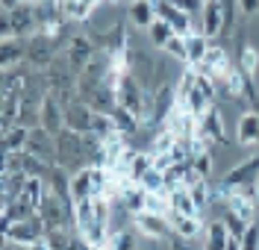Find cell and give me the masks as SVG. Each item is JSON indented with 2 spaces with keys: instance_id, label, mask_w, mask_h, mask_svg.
Instances as JSON below:
<instances>
[{
  "instance_id": "ac0fdd59",
  "label": "cell",
  "mask_w": 259,
  "mask_h": 250,
  "mask_svg": "<svg viewBox=\"0 0 259 250\" xmlns=\"http://www.w3.org/2000/svg\"><path fill=\"white\" fill-rule=\"evenodd\" d=\"M168 206H171L174 212H183V215H200V209H197V203H194L189 185L171 188V191H168Z\"/></svg>"
},
{
  "instance_id": "4316f807",
  "label": "cell",
  "mask_w": 259,
  "mask_h": 250,
  "mask_svg": "<svg viewBox=\"0 0 259 250\" xmlns=\"http://www.w3.org/2000/svg\"><path fill=\"white\" fill-rule=\"evenodd\" d=\"M3 212L9 215V221H24V218L35 215L38 209H35L27 197H15V200H9V203H6V209H3Z\"/></svg>"
},
{
  "instance_id": "7a4b0ae2",
  "label": "cell",
  "mask_w": 259,
  "mask_h": 250,
  "mask_svg": "<svg viewBox=\"0 0 259 250\" xmlns=\"http://www.w3.org/2000/svg\"><path fill=\"white\" fill-rule=\"evenodd\" d=\"M115 97H118V106H124V109H130V112H136V115L142 118L145 100H147V88L139 83L130 71H124L121 80H118V85H115Z\"/></svg>"
},
{
  "instance_id": "f546056e",
  "label": "cell",
  "mask_w": 259,
  "mask_h": 250,
  "mask_svg": "<svg viewBox=\"0 0 259 250\" xmlns=\"http://www.w3.org/2000/svg\"><path fill=\"white\" fill-rule=\"evenodd\" d=\"M27 135H30V127H24V124H12L9 130H6V144L12 150H24L27 147Z\"/></svg>"
},
{
  "instance_id": "7c38bea8",
  "label": "cell",
  "mask_w": 259,
  "mask_h": 250,
  "mask_svg": "<svg viewBox=\"0 0 259 250\" xmlns=\"http://www.w3.org/2000/svg\"><path fill=\"white\" fill-rule=\"evenodd\" d=\"M256 177H259V156H250V159H239L236 165L227 171V177L221 183L227 188H236V185H242V183H253Z\"/></svg>"
},
{
  "instance_id": "f1b7e54d",
  "label": "cell",
  "mask_w": 259,
  "mask_h": 250,
  "mask_svg": "<svg viewBox=\"0 0 259 250\" xmlns=\"http://www.w3.org/2000/svg\"><path fill=\"white\" fill-rule=\"evenodd\" d=\"M162 53H168L171 59H180V62H186L189 65V50H186V35H171L168 41H165V47H162Z\"/></svg>"
},
{
  "instance_id": "cb8c5ba5",
  "label": "cell",
  "mask_w": 259,
  "mask_h": 250,
  "mask_svg": "<svg viewBox=\"0 0 259 250\" xmlns=\"http://www.w3.org/2000/svg\"><path fill=\"white\" fill-rule=\"evenodd\" d=\"M239 68H242L244 74H250V77H256L259 80V47L256 44H242L239 47Z\"/></svg>"
},
{
  "instance_id": "d6986e66",
  "label": "cell",
  "mask_w": 259,
  "mask_h": 250,
  "mask_svg": "<svg viewBox=\"0 0 259 250\" xmlns=\"http://www.w3.org/2000/svg\"><path fill=\"white\" fill-rule=\"evenodd\" d=\"M95 112H115V106H118V97H115V88L112 85H106V83H100L89 94V100H85Z\"/></svg>"
},
{
  "instance_id": "e575fe53",
  "label": "cell",
  "mask_w": 259,
  "mask_h": 250,
  "mask_svg": "<svg viewBox=\"0 0 259 250\" xmlns=\"http://www.w3.org/2000/svg\"><path fill=\"white\" fill-rule=\"evenodd\" d=\"M6 130H9V124H6V118H3V112H0V135H6Z\"/></svg>"
},
{
  "instance_id": "277c9868",
  "label": "cell",
  "mask_w": 259,
  "mask_h": 250,
  "mask_svg": "<svg viewBox=\"0 0 259 250\" xmlns=\"http://www.w3.org/2000/svg\"><path fill=\"white\" fill-rule=\"evenodd\" d=\"M30 153H35L38 159H45L48 165H56V135L48 133L41 124L30 127V135H27V147Z\"/></svg>"
},
{
  "instance_id": "8fae6325",
  "label": "cell",
  "mask_w": 259,
  "mask_h": 250,
  "mask_svg": "<svg viewBox=\"0 0 259 250\" xmlns=\"http://www.w3.org/2000/svg\"><path fill=\"white\" fill-rule=\"evenodd\" d=\"M200 30L209 38H218L224 33V3L221 0H206L200 12Z\"/></svg>"
},
{
  "instance_id": "ba28073f",
  "label": "cell",
  "mask_w": 259,
  "mask_h": 250,
  "mask_svg": "<svg viewBox=\"0 0 259 250\" xmlns=\"http://www.w3.org/2000/svg\"><path fill=\"white\" fill-rule=\"evenodd\" d=\"M153 6H156V15L165 18L177 35H189L194 30L192 15H189V12H183V9H177L174 3H168V0H153Z\"/></svg>"
},
{
  "instance_id": "603a6c76",
  "label": "cell",
  "mask_w": 259,
  "mask_h": 250,
  "mask_svg": "<svg viewBox=\"0 0 259 250\" xmlns=\"http://www.w3.org/2000/svg\"><path fill=\"white\" fill-rule=\"evenodd\" d=\"M145 33H147V41H150V47H153V50H162V47H165V41L174 35V30H171V24H168L165 18L156 15V21L147 27Z\"/></svg>"
},
{
  "instance_id": "6da1fadb",
  "label": "cell",
  "mask_w": 259,
  "mask_h": 250,
  "mask_svg": "<svg viewBox=\"0 0 259 250\" xmlns=\"http://www.w3.org/2000/svg\"><path fill=\"white\" fill-rule=\"evenodd\" d=\"M48 230V224L41 221V215L24 218V221H12L9 230H6V238H9V247H18V250H27V247H38L41 235Z\"/></svg>"
},
{
  "instance_id": "4dcf8cb0",
  "label": "cell",
  "mask_w": 259,
  "mask_h": 250,
  "mask_svg": "<svg viewBox=\"0 0 259 250\" xmlns=\"http://www.w3.org/2000/svg\"><path fill=\"white\" fill-rule=\"evenodd\" d=\"M242 247L259 250V218L247 221V227H244V235H242Z\"/></svg>"
},
{
  "instance_id": "d4e9b609",
  "label": "cell",
  "mask_w": 259,
  "mask_h": 250,
  "mask_svg": "<svg viewBox=\"0 0 259 250\" xmlns=\"http://www.w3.org/2000/svg\"><path fill=\"white\" fill-rule=\"evenodd\" d=\"M45 194H48V180H45V177H27V180H24L21 197H27L35 209H38V203H41Z\"/></svg>"
},
{
  "instance_id": "52a82bcc",
  "label": "cell",
  "mask_w": 259,
  "mask_h": 250,
  "mask_svg": "<svg viewBox=\"0 0 259 250\" xmlns=\"http://www.w3.org/2000/svg\"><path fill=\"white\" fill-rule=\"evenodd\" d=\"M12 15V30L18 38H30L32 33H38V18H35V3H18L9 9Z\"/></svg>"
},
{
  "instance_id": "83f0119b",
  "label": "cell",
  "mask_w": 259,
  "mask_h": 250,
  "mask_svg": "<svg viewBox=\"0 0 259 250\" xmlns=\"http://www.w3.org/2000/svg\"><path fill=\"white\" fill-rule=\"evenodd\" d=\"M139 185H142L145 191H165V171L150 165L145 174L139 177Z\"/></svg>"
},
{
  "instance_id": "ffe728a7",
  "label": "cell",
  "mask_w": 259,
  "mask_h": 250,
  "mask_svg": "<svg viewBox=\"0 0 259 250\" xmlns=\"http://www.w3.org/2000/svg\"><path fill=\"white\" fill-rule=\"evenodd\" d=\"M209 35H203L200 30H192V33L186 35V50H189V65H197L203 56H206V50H209Z\"/></svg>"
},
{
  "instance_id": "1f68e13d",
  "label": "cell",
  "mask_w": 259,
  "mask_h": 250,
  "mask_svg": "<svg viewBox=\"0 0 259 250\" xmlns=\"http://www.w3.org/2000/svg\"><path fill=\"white\" fill-rule=\"evenodd\" d=\"M168 3H174L177 9H183V12H189L192 18H197L203 12V3H206V0H168Z\"/></svg>"
},
{
  "instance_id": "7402d4cb",
  "label": "cell",
  "mask_w": 259,
  "mask_h": 250,
  "mask_svg": "<svg viewBox=\"0 0 259 250\" xmlns=\"http://www.w3.org/2000/svg\"><path fill=\"white\" fill-rule=\"evenodd\" d=\"M89 133H95L100 141H106V138L118 135V127H115L112 112H95V115H92V127H89Z\"/></svg>"
},
{
  "instance_id": "5bb4252c",
  "label": "cell",
  "mask_w": 259,
  "mask_h": 250,
  "mask_svg": "<svg viewBox=\"0 0 259 250\" xmlns=\"http://www.w3.org/2000/svg\"><path fill=\"white\" fill-rule=\"evenodd\" d=\"M156 21V6L153 0H130L127 3V24L136 30H147Z\"/></svg>"
},
{
  "instance_id": "836d02e7",
  "label": "cell",
  "mask_w": 259,
  "mask_h": 250,
  "mask_svg": "<svg viewBox=\"0 0 259 250\" xmlns=\"http://www.w3.org/2000/svg\"><path fill=\"white\" fill-rule=\"evenodd\" d=\"M236 6H239V12H242L244 18L259 15V0H236Z\"/></svg>"
},
{
  "instance_id": "9a60e30c",
  "label": "cell",
  "mask_w": 259,
  "mask_h": 250,
  "mask_svg": "<svg viewBox=\"0 0 259 250\" xmlns=\"http://www.w3.org/2000/svg\"><path fill=\"white\" fill-rule=\"evenodd\" d=\"M200 244L203 247H212V250H230L233 247V238L227 233V224L221 218H215V221H206V230L200 235Z\"/></svg>"
},
{
  "instance_id": "3957f363",
  "label": "cell",
  "mask_w": 259,
  "mask_h": 250,
  "mask_svg": "<svg viewBox=\"0 0 259 250\" xmlns=\"http://www.w3.org/2000/svg\"><path fill=\"white\" fill-rule=\"evenodd\" d=\"M56 53H59L56 41H53L45 30H38V33H32L30 38H27V56H24V62H30L35 71H45V68L53 62Z\"/></svg>"
},
{
  "instance_id": "9c48e42d",
  "label": "cell",
  "mask_w": 259,
  "mask_h": 250,
  "mask_svg": "<svg viewBox=\"0 0 259 250\" xmlns=\"http://www.w3.org/2000/svg\"><path fill=\"white\" fill-rule=\"evenodd\" d=\"M38 124H41L48 133H53V135L65 127V106L56 100L53 91H48L45 100H41V118H38Z\"/></svg>"
},
{
  "instance_id": "44dd1931",
  "label": "cell",
  "mask_w": 259,
  "mask_h": 250,
  "mask_svg": "<svg viewBox=\"0 0 259 250\" xmlns=\"http://www.w3.org/2000/svg\"><path fill=\"white\" fill-rule=\"evenodd\" d=\"M221 221L227 224V233H230V238H233V247H230V250H239V247H242V235H244V227H247V221H244L239 212H233L230 206L224 209Z\"/></svg>"
},
{
  "instance_id": "4fadbf2b",
  "label": "cell",
  "mask_w": 259,
  "mask_h": 250,
  "mask_svg": "<svg viewBox=\"0 0 259 250\" xmlns=\"http://www.w3.org/2000/svg\"><path fill=\"white\" fill-rule=\"evenodd\" d=\"M92 115H95V109H92L82 97H77L71 106H65V127H71V130H77V133H89Z\"/></svg>"
},
{
  "instance_id": "d6a6232c",
  "label": "cell",
  "mask_w": 259,
  "mask_h": 250,
  "mask_svg": "<svg viewBox=\"0 0 259 250\" xmlns=\"http://www.w3.org/2000/svg\"><path fill=\"white\" fill-rule=\"evenodd\" d=\"M3 38H15V30H12V15L9 9H0V41Z\"/></svg>"
},
{
  "instance_id": "30bf717a",
  "label": "cell",
  "mask_w": 259,
  "mask_h": 250,
  "mask_svg": "<svg viewBox=\"0 0 259 250\" xmlns=\"http://www.w3.org/2000/svg\"><path fill=\"white\" fill-rule=\"evenodd\" d=\"M236 144L242 150L259 144V112H242L236 118Z\"/></svg>"
},
{
  "instance_id": "2e32d148",
  "label": "cell",
  "mask_w": 259,
  "mask_h": 250,
  "mask_svg": "<svg viewBox=\"0 0 259 250\" xmlns=\"http://www.w3.org/2000/svg\"><path fill=\"white\" fill-rule=\"evenodd\" d=\"M71 200H82V197H95V183H92V168L82 165L71 174V185H68Z\"/></svg>"
},
{
  "instance_id": "8992f818",
  "label": "cell",
  "mask_w": 259,
  "mask_h": 250,
  "mask_svg": "<svg viewBox=\"0 0 259 250\" xmlns=\"http://www.w3.org/2000/svg\"><path fill=\"white\" fill-rule=\"evenodd\" d=\"M97 44L92 41V35L89 33H77L71 41H68V47H65V56H68V62H71V68L80 74L82 68H85V62L95 56Z\"/></svg>"
},
{
  "instance_id": "484cf974",
  "label": "cell",
  "mask_w": 259,
  "mask_h": 250,
  "mask_svg": "<svg viewBox=\"0 0 259 250\" xmlns=\"http://www.w3.org/2000/svg\"><path fill=\"white\" fill-rule=\"evenodd\" d=\"M212 103H215V100H209L206 94H203V91H200V88H197V85H194V88H192V94H189V97L183 100L180 106H183L186 112H192L194 118H200V115H203V112H206V109L212 106Z\"/></svg>"
},
{
  "instance_id": "5b68a950",
  "label": "cell",
  "mask_w": 259,
  "mask_h": 250,
  "mask_svg": "<svg viewBox=\"0 0 259 250\" xmlns=\"http://www.w3.org/2000/svg\"><path fill=\"white\" fill-rule=\"evenodd\" d=\"M168 221H171V230L177 238L183 241H197L203 230H206V221L200 215H183V212H174V209H168Z\"/></svg>"
},
{
  "instance_id": "e0dca14e",
  "label": "cell",
  "mask_w": 259,
  "mask_h": 250,
  "mask_svg": "<svg viewBox=\"0 0 259 250\" xmlns=\"http://www.w3.org/2000/svg\"><path fill=\"white\" fill-rule=\"evenodd\" d=\"M27 56V38H3L0 41V68H12L18 62H24Z\"/></svg>"
}]
</instances>
